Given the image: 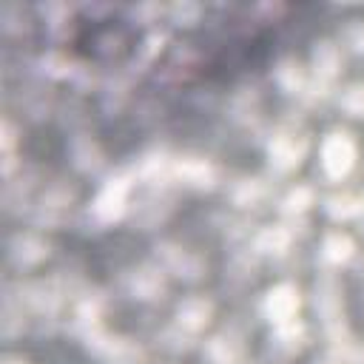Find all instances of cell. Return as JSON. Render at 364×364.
Listing matches in <instances>:
<instances>
[{
  "label": "cell",
  "mask_w": 364,
  "mask_h": 364,
  "mask_svg": "<svg viewBox=\"0 0 364 364\" xmlns=\"http://www.w3.org/2000/svg\"><path fill=\"white\" fill-rule=\"evenodd\" d=\"M210 353L216 355V361H219V364H230V361L236 358V347H233V344H228L225 338H216V341L210 344Z\"/></svg>",
  "instance_id": "16"
},
{
  "label": "cell",
  "mask_w": 364,
  "mask_h": 364,
  "mask_svg": "<svg viewBox=\"0 0 364 364\" xmlns=\"http://www.w3.org/2000/svg\"><path fill=\"white\" fill-rule=\"evenodd\" d=\"M290 245V233L284 228H264L256 239V247L262 253H284Z\"/></svg>",
  "instance_id": "8"
},
{
  "label": "cell",
  "mask_w": 364,
  "mask_h": 364,
  "mask_svg": "<svg viewBox=\"0 0 364 364\" xmlns=\"http://www.w3.org/2000/svg\"><path fill=\"white\" fill-rule=\"evenodd\" d=\"M296 310H299V290L293 284H276L267 293V299H264V313L279 327L287 324V321H293Z\"/></svg>",
  "instance_id": "3"
},
{
  "label": "cell",
  "mask_w": 364,
  "mask_h": 364,
  "mask_svg": "<svg viewBox=\"0 0 364 364\" xmlns=\"http://www.w3.org/2000/svg\"><path fill=\"white\" fill-rule=\"evenodd\" d=\"M176 318H179V324L188 327V330H202V327L210 321V304H208L205 299H188V301L179 304Z\"/></svg>",
  "instance_id": "5"
},
{
  "label": "cell",
  "mask_w": 364,
  "mask_h": 364,
  "mask_svg": "<svg viewBox=\"0 0 364 364\" xmlns=\"http://www.w3.org/2000/svg\"><path fill=\"white\" fill-rule=\"evenodd\" d=\"M176 176L179 179H185V182H191V185H210V179H213V168L205 162V159H193V156H188V159H179L176 162Z\"/></svg>",
  "instance_id": "6"
},
{
  "label": "cell",
  "mask_w": 364,
  "mask_h": 364,
  "mask_svg": "<svg viewBox=\"0 0 364 364\" xmlns=\"http://www.w3.org/2000/svg\"><path fill=\"white\" fill-rule=\"evenodd\" d=\"M276 77H279V82H282L287 91H299V88H301V82H304V74H301L299 63H293V60H284V63L279 65Z\"/></svg>",
  "instance_id": "11"
},
{
  "label": "cell",
  "mask_w": 364,
  "mask_h": 364,
  "mask_svg": "<svg viewBox=\"0 0 364 364\" xmlns=\"http://www.w3.org/2000/svg\"><path fill=\"white\" fill-rule=\"evenodd\" d=\"M3 148H6V154L14 148V131H11V122H3Z\"/></svg>",
  "instance_id": "17"
},
{
  "label": "cell",
  "mask_w": 364,
  "mask_h": 364,
  "mask_svg": "<svg viewBox=\"0 0 364 364\" xmlns=\"http://www.w3.org/2000/svg\"><path fill=\"white\" fill-rule=\"evenodd\" d=\"M128 191H131V182H128V179H122V176L108 179V182L100 188L97 199H94V213H97L100 219H105V222L119 219L122 210H125V202H128Z\"/></svg>",
  "instance_id": "2"
},
{
  "label": "cell",
  "mask_w": 364,
  "mask_h": 364,
  "mask_svg": "<svg viewBox=\"0 0 364 364\" xmlns=\"http://www.w3.org/2000/svg\"><path fill=\"white\" fill-rule=\"evenodd\" d=\"M46 245L37 239V236H17L11 242V256L20 262V264H37L40 259H46Z\"/></svg>",
  "instance_id": "7"
},
{
  "label": "cell",
  "mask_w": 364,
  "mask_h": 364,
  "mask_svg": "<svg viewBox=\"0 0 364 364\" xmlns=\"http://www.w3.org/2000/svg\"><path fill=\"white\" fill-rule=\"evenodd\" d=\"M313 63H316V74L318 77H333L336 68H338V51L330 46V43H321L313 54Z\"/></svg>",
  "instance_id": "10"
},
{
  "label": "cell",
  "mask_w": 364,
  "mask_h": 364,
  "mask_svg": "<svg viewBox=\"0 0 364 364\" xmlns=\"http://www.w3.org/2000/svg\"><path fill=\"white\" fill-rule=\"evenodd\" d=\"M156 290H162V282L148 273V270H139L136 279H134V293H139V299H151Z\"/></svg>",
  "instance_id": "13"
},
{
  "label": "cell",
  "mask_w": 364,
  "mask_h": 364,
  "mask_svg": "<svg viewBox=\"0 0 364 364\" xmlns=\"http://www.w3.org/2000/svg\"><path fill=\"white\" fill-rule=\"evenodd\" d=\"M358 210H361V205H358L353 196H336V199L327 202V213H330L333 219H350V216L358 213Z\"/></svg>",
  "instance_id": "12"
},
{
  "label": "cell",
  "mask_w": 364,
  "mask_h": 364,
  "mask_svg": "<svg viewBox=\"0 0 364 364\" xmlns=\"http://www.w3.org/2000/svg\"><path fill=\"white\" fill-rule=\"evenodd\" d=\"M310 202H313V191L310 188H293L287 193V199H284V210L287 213H301Z\"/></svg>",
  "instance_id": "15"
},
{
  "label": "cell",
  "mask_w": 364,
  "mask_h": 364,
  "mask_svg": "<svg viewBox=\"0 0 364 364\" xmlns=\"http://www.w3.org/2000/svg\"><path fill=\"white\" fill-rule=\"evenodd\" d=\"M353 250H355V245H353V239L347 233H330L324 239V256L330 262H347L353 256Z\"/></svg>",
  "instance_id": "9"
},
{
  "label": "cell",
  "mask_w": 364,
  "mask_h": 364,
  "mask_svg": "<svg viewBox=\"0 0 364 364\" xmlns=\"http://www.w3.org/2000/svg\"><path fill=\"white\" fill-rule=\"evenodd\" d=\"M355 162V142L347 134H330L321 142V165L333 179H341Z\"/></svg>",
  "instance_id": "1"
},
{
  "label": "cell",
  "mask_w": 364,
  "mask_h": 364,
  "mask_svg": "<svg viewBox=\"0 0 364 364\" xmlns=\"http://www.w3.org/2000/svg\"><path fill=\"white\" fill-rule=\"evenodd\" d=\"M270 156H273V162L279 168H293L304 156V139L301 136L299 139L296 136H276L270 142Z\"/></svg>",
  "instance_id": "4"
},
{
  "label": "cell",
  "mask_w": 364,
  "mask_h": 364,
  "mask_svg": "<svg viewBox=\"0 0 364 364\" xmlns=\"http://www.w3.org/2000/svg\"><path fill=\"white\" fill-rule=\"evenodd\" d=\"M341 105H344L353 117H364V82L350 85L347 94H344V100H341Z\"/></svg>",
  "instance_id": "14"
},
{
  "label": "cell",
  "mask_w": 364,
  "mask_h": 364,
  "mask_svg": "<svg viewBox=\"0 0 364 364\" xmlns=\"http://www.w3.org/2000/svg\"><path fill=\"white\" fill-rule=\"evenodd\" d=\"M355 46H358V48H361V51H364V28H361V31H358V34H355Z\"/></svg>",
  "instance_id": "18"
}]
</instances>
